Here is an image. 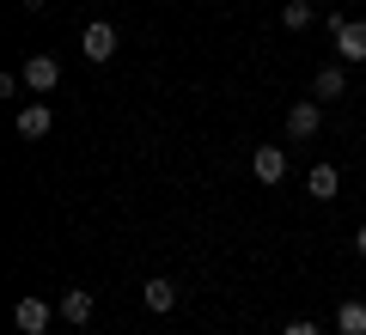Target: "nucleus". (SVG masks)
I'll list each match as a JSON object with an SVG mask.
<instances>
[{
    "mask_svg": "<svg viewBox=\"0 0 366 335\" xmlns=\"http://www.w3.org/2000/svg\"><path fill=\"white\" fill-rule=\"evenodd\" d=\"M79 49H86V61H110V55H117V25L92 19V25L79 31Z\"/></svg>",
    "mask_w": 366,
    "mask_h": 335,
    "instance_id": "obj_1",
    "label": "nucleus"
},
{
    "mask_svg": "<svg viewBox=\"0 0 366 335\" xmlns=\"http://www.w3.org/2000/svg\"><path fill=\"white\" fill-rule=\"evenodd\" d=\"M49 317H55V311H49V299H19V305H13L19 335H43V329H49Z\"/></svg>",
    "mask_w": 366,
    "mask_h": 335,
    "instance_id": "obj_2",
    "label": "nucleus"
},
{
    "mask_svg": "<svg viewBox=\"0 0 366 335\" xmlns=\"http://www.w3.org/2000/svg\"><path fill=\"white\" fill-rule=\"evenodd\" d=\"M25 86L37 91V98L55 91V86H61V61H55V55H31V61H25Z\"/></svg>",
    "mask_w": 366,
    "mask_h": 335,
    "instance_id": "obj_3",
    "label": "nucleus"
},
{
    "mask_svg": "<svg viewBox=\"0 0 366 335\" xmlns=\"http://www.w3.org/2000/svg\"><path fill=\"white\" fill-rule=\"evenodd\" d=\"M250 171H257V183H281L287 177V146H257L250 153Z\"/></svg>",
    "mask_w": 366,
    "mask_h": 335,
    "instance_id": "obj_4",
    "label": "nucleus"
},
{
    "mask_svg": "<svg viewBox=\"0 0 366 335\" xmlns=\"http://www.w3.org/2000/svg\"><path fill=\"white\" fill-rule=\"evenodd\" d=\"M317 129H324V110H317L312 98H305V104H293V110H287V134H293V141H312Z\"/></svg>",
    "mask_w": 366,
    "mask_h": 335,
    "instance_id": "obj_5",
    "label": "nucleus"
},
{
    "mask_svg": "<svg viewBox=\"0 0 366 335\" xmlns=\"http://www.w3.org/2000/svg\"><path fill=\"white\" fill-rule=\"evenodd\" d=\"M336 55L342 61H366V19H348L336 31Z\"/></svg>",
    "mask_w": 366,
    "mask_h": 335,
    "instance_id": "obj_6",
    "label": "nucleus"
},
{
    "mask_svg": "<svg viewBox=\"0 0 366 335\" xmlns=\"http://www.w3.org/2000/svg\"><path fill=\"white\" fill-rule=\"evenodd\" d=\"M49 129H55V110H49V104H25V110H19V134H25V141H43Z\"/></svg>",
    "mask_w": 366,
    "mask_h": 335,
    "instance_id": "obj_7",
    "label": "nucleus"
},
{
    "mask_svg": "<svg viewBox=\"0 0 366 335\" xmlns=\"http://www.w3.org/2000/svg\"><path fill=\"white\" fill-rule=\"evenodd\" d=\"M141 299H147L153 311H177V281H165V274H153V281L141 286Z\"/></svg>",
    "mask_w": 366,
    "mask_h": 335,
    "instance_id": "obj_8",
    "label": "nucleus"
},
{
    "mask_svg": "<svg viewBox=\"0 0 366 335\" xmlns=\"http://www.w3.org/2000/svg\"><path fill=\"white\" fill-rule=\"evenodd\" d=\"M336 335H366V299H342V311H336Z\"/></svg>",
    "mask_w": 366,
    "mask_h": 335,
    "instance_id": "obj_9",
    "label": "nucleus"
},
{
    "mask_svg": "<svg viewBox=\"0 0 366 335\" xmlns=\"http://www.w3.org/2000/svg\"><path fill=\"white\" fill-rule=\"evenodd\" d=\"M305 189H312L317 201H336V189H342V177H336V165H312V177H305Z\"/></svg>",
    "mask_w": 366,
    "mask_h": 335,
    "instance_id": "obj_10",
    "label": "nucleus"
},
{
    "mask_svg": "<svg viewBox=\"0 0 366 335\" xmlns=\"http://www.w3.org/2000/svg\"><path fill=\"white\" fill-rule=\"evenodd\" d=\"M312 91H317V98H342V91H348V74H342V67L330 61L324 74H317V86H312Z\"/></svg>",
    "mask_w": 366,
    "mask_h": 335,
    "instance_id": "obj_11",
    "label": "nucleus"
},
{
    "mask_svg": "<svg viewBox=\"0 0 366 335\" xmlns=\"http://www.w3.org/2000/svg\"><path fill=\"white\" fill-rule=\"evenodd\" d=\"M61 317L67 323H92V293H61Z\"/></svg>",
    "mask_w": 366,
    "mask_h": 335,
    "instance_id": "obj_12",
    "label": "nucleus"
},
{
    "mask_svg": "<svg viewBox=\"0 0 366 335\" xmlns=\"http://www.w3.org/2000/svg\"><path fill=\"white\" fill-rule=\"evenodd\" d=\"M281 25H287V31H305V25H312V6H305V0H287V6H281Z\"/></svg>",
    "mask_w": 366,
    "mask_h": 335,
    "instance_id": "obj_13",
    "label": "nucleus"
},
{
    "mask_svg": "<svg viewBox=\"0 0 366 335\" xmlns=\"http://www.w3.org/2000/svg\"><path fill=\"white\" fill-rule=\"evenodd\" d=\"M281 335H324V329H317L312 317H293V323H287V329H281Z\"/></svg>",
    "mask_w": 366,
    "mask_h": 335,
    "instance_id": "obj_14",
    "label": "nucleus"
},
{
    "mask_svg": "<svg viewBox=\"0 0 366 335\" xmlns=\"http://www.w3.org/2000/svg\"><path fill=\"white\" fill-rule=\"evenodd\" d=\"M354 250H360V256H366V226H360V232H354Z\"/></svg>",
    "mask_w": 366,
    "mask_h": 335,
    "instance_id": "obj_15",
    "label": "nucleus"
},
{
    "mask_svg": "<svg viewBox=\"0 0 366 335\" xmlns=\"http://www.w3.org/2000/svg\"><path fill=\"white\" fill-rule=\"evenodd\" d=\"M43 6H49V0H25V13H43Z\"/></svg>",
    "mask_w": 366,
    "mask_h": 335,
    "instance_id": "obj_16",
    "label": "nucleus"
}]
</instances>
